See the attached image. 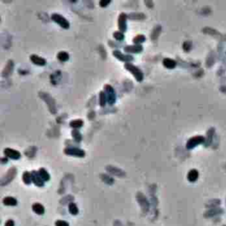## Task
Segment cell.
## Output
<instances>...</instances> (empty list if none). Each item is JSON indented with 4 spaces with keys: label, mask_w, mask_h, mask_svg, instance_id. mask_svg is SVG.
<instances>
[{
    "label": "cell",
    "mask_w": 226,
    "mask_h": 226,
    "mask_svg": "<svg viewBox=\"0 0 226 226\" xmlns=\"http://www.w3.org/2000/svg\"><path fill=\"white\" fill-rule=\"evenodd\" d=\"M39 96L47 103L48 108L52 114H56V103H55V100L53 99V97L45 92H39Z\"/></svg>",
    "instance_id": "6da1fadb"
},
{
    "label": "cell",
    "mask_w": 226,
    "mask_h": 226,
    "mask_svg": "<svg viewBox=\"0 0 226 226\" xmlns=\"http://www.w3.org/2000/svg\"><path fill=\"white\" fill-rule=\"evenodd\" d=\"M125 68L127 71H129V72L135 77V79L138 81H142V80H143V73L141 72V71L137 66H135L134 65H133L131 63H125Z\"/></svg>",
    "instance_id": "7a4b0ae2"
},
{
    "label": "cell",
    "mask_w": 226,
    "mask_h": 226,
    "mask_svg": "<svg viewBox=\"0 0 226 226\" xmlns=\"http://www.w3.org/2000/svg\"><path fill=\"white\" fill-rule=\"evenodd\" d=\"M103 89H104V93L106 95L108 103L110 104V105L114 104L115 102H116V93H115L114 88H113L110 85L106 84V85H104Z\"/></svg>",
    "instance_id": "3957f363"
},
{
    "label": "cell",
    "mask_w": 226,
    "mask_h": 226,
    "mask_svg": "<svg viewBox=\"0 0 226 226\" xmlns=\"http://www.w3.org/2000/svg\"><path fill=\"white\" fill-rule=\"evenodd\" d=\"M202 143H205V138L203 136L198 135V136H194V137L190 138L187 140L186 147H187V149H193L196 146L202 144Z\"/></svg>",
    "instance_id": "277c9868"
},
{
    "label": "cell",
    "mask_w": 226,
    "mask_h": 226,
    "mask_svg": "<svg viewBox=\"0 0 226 226\" xmlns=\"http://www.w3.org/2000/svg\"><path fill=\"white\" fill-rule=\"evenodd\" d=\"M17 174V170L15 167H12L9 169V171L7 172V173L5 175H4V177L1 179V186H5L8 185L10 182L12 181V179L15 178Z\"/></svg>",
    "instance_id": "5b68a950"
},
{
    "label": "cell",
    "mask_w": 226,
    "mask_h": 226,
    "mask_svg": "<svg viewBox=\"0 0 226 226\" xmlns=\"http://www.w3.org/2000/svg\"><path fill=\"white\" fill-rule=\"evenodd\" d=\"M51 19L56 22V23H58L59 25H60L63 28H68L70 27V23L69 21L62 15H60L59 13H52L51 14Z\"/></svg>",
    "instance_id": "8992f818"
},
{
    "label": "cell",
    "mask_w": 226,
    "mask_h": 226,
    "mask_svg": "<svg viewBox=\"0 0 226 226\" xmlns=\"http://www.w3.org/2000/svg\"><path fill=\"white\" fill-rule=\"evenodd\" d=\"M65 153L68 155H73V157H84L85 155H86L84 150L75 147L65 148Z\"/></svg>",
    "instance_id": "52a82bcc"
},
{
    "label": "cell",
    "mask_w": 226,
    "mask_h": 226,
    "mask_svg": "<svg viewBox=\"0 0 226 226\" xmlns=\"http://www.w3.org/2000/svg\"><path fill=\"white\" fill-rule=\"evenodd\" d=\"M136 198H137V201H138V202L140 203L141 208H142V210L144 211V213L148 212V208H149V203H148V201L147 200L146 196H145L143 193H138Z\"/></svg>",
    "instance_id": "ba28073f"
},
{
    "label": "cell",
    "mask_w": 226,
    "mask_h": 226,
    "mask_svg": "<svg viewBox=\"0 0 226 226\" xmlns=\"http://www.w3.org/2000/svg\"><path fill=\"white\" fill-rule=\"evenodd\" d=\"M112 54L114 55V56H116L118 60L124 61L125 63H129V62L133 60V58L131 55H125V54H123L122 52H120L119 50H117L113 51Z\"/></svg>",
    "instance_id": "9c48e42d"
},
{
    "label": "cell",
    "mask_w": 226,
    "mask_h": 226,
    "mask_svg": "<svg viewBox=\"0 0 226 226\" xmlns=\"http://www.w3.org/2000/svg\"><path fill=\"white\" fill-rule=\"evenodd\" d=\"M4 154L6 157L12 158V159H14V160H18L20 157V153L18 150L12 149V148H6L4 150Z\"/></svg>",
    "instance_id": "30bf717a"
},
{
    "label": "cell",
    "mask_w": 226,
    "mask_h": 226,
    "mask_svg": "<svg viewBox=\"0 0 226 226\" xmlns=\"http://www.w3.org/2000/svg\"><path fill=\"white\" fill-rule=\"evenodd\" d=\"M126 18H127V15L125 12H121L118 16V28H119V31H121V32H125L127 29Z\"/></svg>",
    "instance_id": "8fae6325"
},
{
    "label": "cell",
    "mask_w": 226,
    "mask_h": 226,
    "mask_svg": "<svg viewBox=\"0 0 226 226\" xmlns=\"http://www.w3.org/2000/svg\"><path fill=\"white\" fill-rule=\"evenodd\" d=\"M106 170L110 172L111 173L112 175H114V176H118V177H125V173L122 171L121 169H118L115 166H111V165H108L106 167Z\"/></svg>",
    "instance_id": "7c38bea8"
},
{
    "label": "cell",
    "mask_w": 226,
    "mask_h": 226,
    "mask_svg": "<svg viewBox=\"0 0 226 226\" xmlns=\"http://www.w3.org/2000/svg\"><path fill=\"white\" fill-rule=\"evenodd\" d=\"M31 177H32V181L35 183V185L41 187H44V180L41 178L39 172H35V171H33L31 172Z\"/></svg>",
    "instance_id": "4fadbf2b"
},
{
    "label": "cell",
    "mask_w": 226,
    "mask_h": 226,
    "mask_svg": "<svg viewBox=\"0 0 226 226\" xmlns=\"http://www.w3.org/2000/svg\"><path fill=\"white\" fill-rule=\"evenodd\" d=\"M13 66H14V63L12 60H9L6 65H5V67L4 68L3 70V73H2V76L4 78H6L8 77L11 74H12V71L13 69Z\"/></svg>",
    "instance_id": "5bb4252c"
},
{
    "label": "cell",
    "mask_w": 226,
    "mask_h": 226,
    "mask_svg": "<svg viewBox=\"0 0 226 226\" xmlns=\"http://www.w3.org/2000/svg\"><path fill=\"white\" fill-rule=\"evenodd\" d=\"M125 50L126 52H130V53H139L140 51H142L143 50V47L140 45V44H135V45H128V46H125Z\"/></svg>",
    "instance_id": "9a60e30c"
},
{
    "label": "cell",
    "mask_w": 226,
    "mask_h": 226,
    "mask_svg": "<svg viewBox=\"0 0 226 226\" xmlns=\"http://www.w3.org/2000/svg\"><path fill=\"white\" fill-rule=\"evenodd\" d=\"M30 59H31V61H32L34 64H35V65H37L42 66V65H46V60H45L44 59H42V58H41V56H37V55H35V54H33V55L30 56Z\"/></svg>",
    "instance_id": "2e32d148"
},
{
    "label": "cell",
    "mask_w": 226,
    "mask_h": 226,
    "mask_svg": "<svg viewBox=\"0 0 226 226\" xmlns=\"http://www.w3.org/2000/svg\"><path fill=\"white\" fill-rule=\"evenodd\" d=\"M32 209L35 213H36L37 215H44V207L42 206L41 203L35 202L32 205Z\"/></svg>",
    "instance_id": "e0dca14e"
},
{
    "label": "cell",
    "mask_w": 226,
    "mask_h": 226,
    "mask_svg": "<svg viewBox=\"0 0 226 226\" xmlns=\"http://www.w3.org/2000/svg\"><path fill=\"white\" fill-rule=\"evenodd\" d=\"M163 64L166 68H169V69H173L177 65V62L175 60H173L172 59H169V58H165L163 60Z\"/></svg>",
    "instance_id": "ac0fdd59"
},
{
    "label": "cell",
    "mask_w": 226,
    "mask_h": 226,
    "mask_svg": "<svg viewBox=\"0 0 226 226\" xmlns=\"http://www.w3.org/2000/svg\"><path fill=\"white\" fill-rule=\"evenodd\" d=\"M161 32H162V26H161V25L155 26V27H154V29H153L152 33H151V39H152L153 41H155V40L158 38V36H159V35L161 34Z\"/></svg>",
    "instance_id": "d6986e66"
},
{
    "label": "cell",
    "mask_w": 226,
    "mask_h": 226,
    "mask_svg": "<svg viewBox=\"0 0 226 226\" xmlns=\"http://www.w3.org/2000/svg\"><path fill=\"white\" fill-rule=\"evenodd\" d=\"M214 134H215V129L214 128H210L208 133H207V139L205 140V146L208 147L211 144L212 142V140H213V137H214Z\"/></svg>",
    "instance_id": "ffe728a7"
},
{
    "label": "cell",
    "mask_w": 226,
    "mask_h": 226,
    "mask_svg": "<svg viewBox=\"0 0 226 226\" xmlns=\"http://www.w3.org/2000/svg\"><path fill=\"white\" fill-rule=\"evenodd\" d=\"M198 177H199V172L195 169L191 170L187 174V179L190 182H195L198 179Z\"/></svg>",
    "instance_id": "44dd1931"
},
{
    "label": "cell",
    "mask_w": 226,
    "mask_h": 226,
    "mask_svg": "<svg viewBox=\"0 0 226 226\" xmlns=\"http://www.w3.org/2000/svg\"><path fill=\"white\" fill-rule=\"evenodd\" d=\"M127 18H129L131 20H144L146 16L142 12H131L129 14H127Z\"/></svg>",
    "instance_id": "7402d4cb"
},
{
    "label": "cell",
    "mask_w": 226,
    "mask_h": 226,
    "mask_svg": "<svg viewBox=\"0 0 226 226\" xmlns=\"http://www.w3.org/2000/svg\"><path fill=\"white\" fill-rule=\"evenodd\" d=\"M3 203L6 206H16L18 201L15 198L11 197V196H7L5 198H4L3 200Z\"/></svg>",
    "instance_id": "603a6c76"
},
{
    "label": "cell",
    "mask_w": 226,
    "mask_h": 226,
    "mask_svg": "<svg viewBox=\"0 0 226 226\" xmlns=\"http://www.w3.org/2000/svg\"><path fill=\"white\" fill-rule=\"evenodd\" d=\"M38 172H39L41 178H42V180H44V181H49L50 180V174L47 172V171L44 168H41Z\"/></svg>",
    "instance_id": "cb8c5ba5"
},
{
    "label": "cell",
    "mask_w": 226,
    "mask_h": 226,
    "mask_svg": "<svg viewBox=\"0 0 226 226\" xmlns=\"http://www.w3.org/2000/svg\"><path fill=\"white\" fill-rule=\"evenodd\" d=\"M68 208H69V212L72 215H74V216H76V215H78V213H79V209H78V207H77V205L75 204V203H74V202H70L69 203V207H68Z\"/></svg>",
    "instance_id": "d4e9b609"
},
{
    "label": "cell",
    "mask_w": 226,
    "mask_h": 226,
    "mask_svg": "<svg viewBox=\"0 0 226 226\" xmlns=\"http://www.w3.org/2000/svg\"><path fill=\"white\" fill-rule=\"evenodd\" d=\"M83 125V121L81 119H74L70 122V126L74 129H78Z\"/></svg>",
    "instance_id": "484cf974"
},
{
    "label": "cell",
    "mask_w": 226,
    "mask_h": 226,
    "mask_svg": "<svg viewBox=\"0 0 226 226\" xmlns=\"http://www.w3.org/2000/svg\"><path fill=\"white\" fill-rule=\"evenodd\" d=\"M22 179H23V182L26 184V185H29L32 181V177H31V173H29L28 172H25L23 173V176H22Z\"/></svg>",
    "instance_id": "4316f807"
},
{
    "label": "cell",
    "mask_w": 226,
    "mask_h": 226,
    "mask_svg": "<svg viewBox=\"0 0 226 226\" xmlns=\"http://www.w3.org/2000/svg\"><path fill=\"white\" fill-rule=\"evenodd\" d=\"M72 136H73V138L74 139V140L76 141V142H80L81 140H82V136H81L80 133L77 129H74L72 131Z\"/></svg>",
    "instance_id": "83f0119b"
},
{
    "label": "cell",
    "mask_w": 226,
    "mask_h": 226,
    "mask_svg": "<svg viewBox=\"0 0 226 226\" xmlns=\"http://www.w3.org/2000/svg\"><path fill=\"white\" fill-rule=\"evenodd\" d=\"M222 212H223V210L221 209V208H213V209L208 211L207 213L205 214V216H213L215 215L222 213Z\"/></svg>",
    "instance_id": "f1b7e54d"
},
{
    "label": "cell",
    "mask_w": 226,
    "mask_h": 226,
    "mask_svg": "<svg viewBox=\"0 0 226 226\" xmlns=\"http://www.w3.org/2000/svg\"><path fill=\"white\" fill-rule=\"evenodd\" d=\"M106 102H107L106 95H105L104 91H101L100 94H99V103H100V105L102 107H103L105 105Z\"/></svg>",
    "instance_id": "f546056e"
},
{
    "label": "cell",
    "mask_w": 226,
    "mask_h": 226,
    "mask_svg": "<svg viewBox=\"0 0 226 226\" xmlns=\"http://www.w3.org/2000/svg\"><path fill=\"white\" fill-rule=\"evenodd\" d=\"M58 59L62 61V62H65V61H67L69 59V54L65 51H60L59 54H58Z\"/></svg>",
    "instance_id": "4dcf8cb0"
},
{
    "label": "cell",
    "mask_w": 226,
    "mask_h": 226,
    "mask_svg": "<svg viewBox=\"0 0 226 226\" xmlns=\"http://www.w3.org/2000/svg\"><path fill=\"white\" fill-rule=\"evenodd\" d=\"M145 40H146V37H145L144 35H137L133 39V42H134L135 44H141V42H143Z\"/></svg>",
    "instance_id": "1f68e13d"
},
{
    "label": "cell",
    "mask_w": 226,
    "mask_h": 226,
    "mask_svg": "<svg viewBox=\"0 0 226 226\" xmlns=\"http://www.w3.org/2000/svg\"><path fill=\"white\" fill-rule=\"evenodd\" d=\"M101 178L103 180V182L108 184V185H112V184L114 183V179H113L111 177H110L108 175H105V174H102L101 175Z\"/></svg>",
    "instance_id": "d6a6232c"
},
{
    "label": "cell",
    "mask_w": 226,
    "mask_h": 226,
    "mask_svg": "<svg viewBox=\"0 0 226 226\" xmlns=\"http://www.w3.org/2000/svg\"><path fill=\"white\" fill-rule=\"evenodd\" d=\"M35 151H36V148L30 147L29 148H27L25 151V154L27 155V157H33L35 155Z\"/></svg>",
    "instance_id": "836d02e7"
},
{
    "label": "cell",
    "mask_w": 226,
    "mask_h": 226,
    "mask_svg": "<svg viewBox=\"0 0 226 226\" xmlns=\"http://www.w3.org/2000/svg\"><path fill=\"white\" fill-rule=\"evenodd\" d=\"M113 36L115 37V39H117V40H118V41H122V40L124 39V37H125L123 32H121V31H116V32H114V33H113Z\"/></svg>",
    "instance_id": "e575fe53"
},
{
    "label": "cell",
    "mask_w": 226,
    "mask_h": 226,
    "mask_svg": "<svg viewBox=\"0 0 226 226\" xmlns=\"http://www.w3.org/2000/svg\"><path fill=\"white\" fill-rule=\"evenodd\" d=\"M192 48V42L187 41L183 44V49L185 51H189Z\"/></svg>",
    "instance_id": "d590c367"
},
{
    "label": "cell",
    "mask_w": 226,
    "mask_h": 226,
    "mask_svg": "<svg viewBox=\"0 0 226 226\" xmlns=\"http://www.w3.org/2000/svg\"><path fill=\"white\" fill-rule=\"evenodd\" d=\"M56 226H69V223L65 221H62V220H59L55 223Z\"/></svg>",
    "instance_id": "8d00e7d4"
},
{
    "label": "cell",
    "mask_w": 226,
    "mask_h": 226,
    "mask_svg": "<svg viewBox=\"0 0 226 226\" xmlns=\"http://www.w3.org/2000/svg\"><path fill=\"white\" fill-rule=\"evenodd\" d=\"M110 3V0H108V1H106V0H102V1H100V5L102 6V7H104V6H106L107 5H109Z\"/></svg>",
    "instance_id": "74e56055"
},
{
    "label": "cell",
    "mask_w": 226,
    "mask_h": 226,
    "mask_svg": "<svg viewBox=\"0 0 226 226\" xmlns=\"http://www.w3.org/2000/svg\"><path fill=\"white\" fill-rule=\"evenodd\" d=\"M5 226H14V222L12 220H8L6 221Z\"/></svg>",
    "instance_id": "f35d334b"
},
{
    "label": "cell",
    "mask_w": 226,
    "mask_h": 226,
    "mask_svg": "<svg viewBox=\"0 0 226 226\" xmlns=\"http://www.w3.org/2000/svg\"><path fill=\"white\" fill-rule=\"evenodd\" d=\"M145 4L149 7V8H152L153 7V5H154V4H153V2L152 1H145Z\"/></svg>",
    "instance_id": "ab89813d"
},
{
    "label": "cell",
    "mask_w": 226,
    "mask_h": 226,
    "mask_svg": "<svg viewBox=\"0 0 226 226\" xmlns=\"http://www.w3.org/2000/svg\"><path fill=\"white\" fill-rule=\"evenodd\" d=\"M1 162H2L3 163H7V162H8V159H7V157H6V158H2V159H1Z\"/></svg>",
    "instance_id": "60d3db41"
}]
</instances>
